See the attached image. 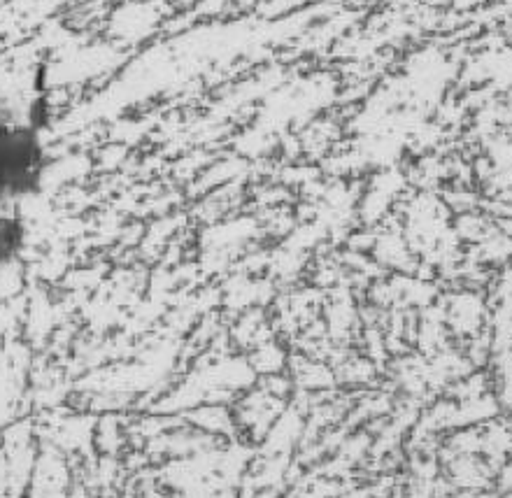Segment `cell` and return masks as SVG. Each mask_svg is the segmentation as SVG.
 Segmentation results:
<instances>
[{
	"label": "cell",
	"instance_id": "6da1fadb",
	"mask_svg": "<svg viewBox=\"0 0 512 498\" xmlns=\"http://www.w3.org/2000/svg\"><path fill=\"white\" fill-rule=\"evenodd\" d=\"M47 173L40 128L0 119V205L35 196Z\"/></svg>",
	"mask_w": 512,
	"mask_h": 498
},
{
	"label": "cell",
	"instance_id": "7a4b0ae2",
	"mask_svg": "<svg viewBox=\"0 0 512 498\" xmlns=\"http://www.w3.org/2000/svg\"><path fill=\"white\" fill-rule=\"evenodd\" d=\"M26 243L24 222L14 215H0V270L19 256Z\"/></svg>",
	"mask_w": 512,
	"mask_h": 498
}]
</instances>
